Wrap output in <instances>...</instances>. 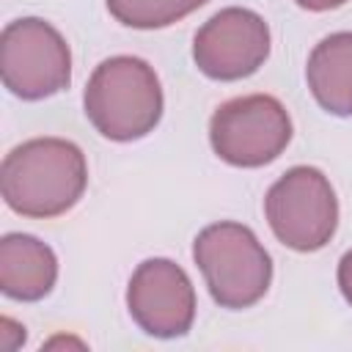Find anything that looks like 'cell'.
Returning a JSON list of instances; mask_svg holds the SVG:
<instances>
[{
	"label": "cell",
	"mask_w": 352,
	"mask_h": 352,
	"mask_svg": "<svg viewBox=\"0 0 352 352\" xmlns=\"http://www.w3.org/2000/svg\"><path fill=\"white\" fill-rule=\"evenodd\" d=\"M338 289H341L344 300L352 305V250H346L338 261Z\"/></svg>",
	"instance_id": "cell-12"
},
{
	"label": "cell",
	"mask_w": 352,
	"mask_h": 352,
	"mask_svg": "<svg viewBox=\"0 0 352 352\" xmlns=\"http://www.w3.org/2000/svg\"><path fill=\"white\" fill-rule=\"evenodd\" d=\"M58 280V258L50 245L30 234L0 239V292L19 302L44 300Z\"/></svg>",
	"instance_id": "cell-9"
},
{
	"label": "cell",
	"mask_w": 352,
	"mask_h": 352,
	"mask_svg": "<svg viewBox=\"0 0 352 352\" xmlns=\"http://www.w3.org/2000/svg\"><path fill=\"white\" fill-rule=\"evenodd\" d=\"M292 140V118L280 99L250 94L223 102L209 121L214 154L234 168H261L278 160Z\"/></svg>",
	"instance_id": "cell-6"
},
{
	"label": "cell",
	"mask_w": 352,
	"mask_h": 352,
	"mask_svg": "<svg viewBox=\"0 0 352 352\" xmlns=\"http://www.w3.org/2000/svg\"><path fill=\"white\" fill-rule=\"evenodd\" d=\"M300 8H305V11H330V8H338V6H344L346 0H294Z\"/></svg>",
	"instance_id": "cell-13"
},
{
	"label": "cell",
	"mask_w": 352,
	"mask_h": 352,
	"mask_svg": "<svg viewBox=\"0 0 352 352\" xmlns=\"http://www.w3.org/2000/svg\"><path fill=\"white\" fill-rule=\"evenodd\" d=\"M126 308L135 324L154 338L187 336L195 322V289L170 258H146L129 278Z\"/></svg>",
	"instance_id": "cell-8"
},
{
	"label": "cell",
	"mask_w": 352,
	"mask_h": 352,
	"mask_svg": "<svg viewBox=\"0 0 352 352\" xmlns=\"http://www.w3.org/2000/svg\"><path fill=\"white\" fill-rule=\"evenodd\" d=\"M0 74L3 85L25 102L55 96L72 82L69 44L38 16L14 19L0 33Z\"/></svg>",
	"instance_id": "cell-5"
},
{
	"label": "cell",
	"mask_w": 352,
	"mask_h": 352,
	"mask_svg": "<svg viewBox=\"0 0 352 352\" xmlns=\"http://www.w3.org/2000/svg\"><path fill=\"white\" fill-rule=\"evenodd\" d=\"M305 80L322 110L352 116V33L324 36L308 55Z\"/></svg>",
	"instance_id": "cell-10"
},
{
	"label": "cell",
	"mask_w": 352,
	"mask_h": 352,
	"mask_svg": "<svg viewBox=\"0 0 352 352\" xmlns=\"http://www.w3.org/2000/svg\"><path fill=\"white\" fill-rule=\"evenodd\" d=\"M264 214L278 242L297 253H314L338 228V198L319 168L294 165L267 190Z\"/></svg>",
	"instance_id": "cell-4"
},
{
	"label": "cell",
	"mask_w": 352,
	"mask_h": 352,
	"mask_svg": "<svg viewBox=\"0 0 352 352\" xmlns=\"http://www.w3.org/2000/svg\"><path fill=\"white\" fill-rule=\"evenodd\" d=\"M94 129L116 143L146 138L162 118V85L157 72L135 55L102 60L82 94Z\"/></svg>",
	"instance_id": "cell-2"
},
{
	"label": "cell",
	"mask_w": 352,
	"mask_h": 352,
	"mask_svg": "<svg viewBox=\"0 0 352 352\" xmlns=\"http://www.w3.org/2000/svg\"><path fill=\"white\" fill-rule=\"evenodd\" d=\"M192 258L220 308L242 311L256 305L272 280V258L258 236L234 220L212 223L198 231Z\"/></svg>",
	"instance_id": "cell-3"
},
{
	"label": "cell",
	"mask_w": 352,
	"mask_h": 352,
	"mask_svg": "<svg viewBox=\"0 0 352 352\" xmlns=\"http://www.w3.org/2000/svg\"><path fill=\"white\" fill-rule=\"evenodd\" d=\"M206 3L209 0H107V11L126 28L157 30L184 19Z\"/></svg>",
	"instance_id": "cell-11"
},
{
	"label": "cell",
	"mask_w": 352,
	"mask_h": 352,
	"mask_svg": "<svg viewBox=\"0 0 352 352\" xmlns=\"http://www.w3.org/2000/svg\"><path fill=\"white\" fill-rule=\"evenodd\" d=\"M270 55V25L250 8H223L209 16L192 38V60L212 80H242L256 74Z\"/></svg>",
	"instance_id": "cell-7"
},
{
	"label": "cell",
	"mask_w": 352,
	"mask_h": 352,
	"mask_svg": "<svg viewBox=\"0 0 352 352\" xmlns=\"http://www.w3.org/2000/svg\"><path fill=\"white\" fill-rule=\"evenodd\" d=\"M88 187L85 154L63 138H33L14 146L0 165V192L22 217L66 214Z\"/></svg>",
	"instance_id": "cell-1"
}]
</instances>
